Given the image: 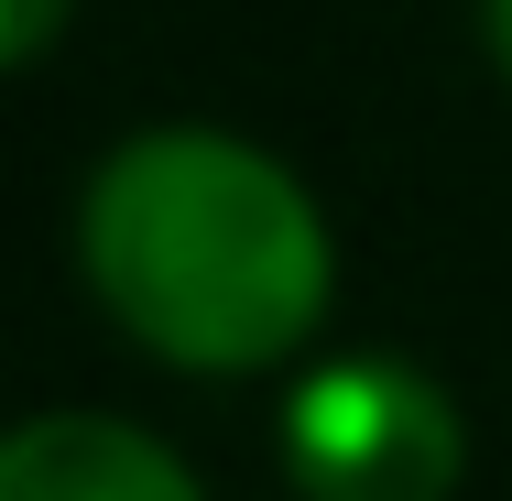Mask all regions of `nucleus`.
<instances>
[{"instance_id": "5", "label": "nucleus", "mask_w": 512, "mask_h": 501, "mask_svg": "<svg viewBox=\"0 0 512 501\" xmlns=\"http://www.w3.org/2000/svg\"><path fill=\"white\" fill-rule=\"evenodd\" d=\"M480 22H491V55H502V77H512V0H480Z\"/></svg>"}, {"instance_id": "3", "label": "nucleus", "mask_w": 512, "mask_h": 501, "mask_svg": "<svg viewBox=\"0 0 512 501\" xmlns=\"http://www.w3.org/2000/svg\"><path fill=\"white\" fill-rule=\"evenodd\" d=\"M0 501H207V491H197V469H186L153 425L55 403V414L11 425V447H0Z\"/></svg>"}, {"instance_id": "2", "label": "nucleus", "mask_w": 512, "mask_h": 501, "mask_svg": "<svg viewBox=\"0 0 512 501\" xmlns=\"http://www.w3.org/2000/svg\"><path fill=\"white\" fill-rule=\"evenodd\" d=\"M273 447H284L295 501H458L469 480L458 393L436 371H414L404 349H338V360L295 371Z\"/></svg>"}, {"instance_id": "1", "label": "nucleus", "mask_w": 512, "mask_h": 501, "mask_svg": "<svg viewBox=\"0 0 512 501\" xmlns=\"http://www.w3.org/2000/svg\"><path fill=\"white\" fill-rule=\"evenodd\" d=\"M77 273L142 360L251 382L327 327L338 240L284 153L207 120H164L99 153L77 197Z\"/></svg>"}, {"instance_id": "4", "label": "nucleus", "mask_w": 512, "mask_h": 501, "mask_svg": "<svg viewBox=\"0 0 512 501\" xmlns=\"http://www.w3.org/2000/svg\"><path fill=\"white\" fill-rule=\"evenodd\" d=\"M66 22H77V0H0V66H44L55 44H66Z\"/></svg>"}]
</instances>
